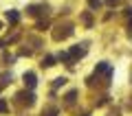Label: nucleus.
<instances>
[{
    "instance_id": "obj_1",
    "label": "nucleus",
    "mask_w": 132,
    "mask_h": 116,
    "mask_svg": "<svg viewBox=\"0 0 132 116\" xmlns=\"http://www.w3.org/2000/svg\"><path fill=\"white\" fill-rule=\"evenodd\" d=\"M24 83H27V88H35V83H38V81H35V72H27L24 74Z\"/></svg>"
},
{
    "instance_id": "obj_2",
    "label": "nucleus",
    "mask_w": 132,
    "mask_h": 116,
    "mask_svg": "<svg viewBox=\"0 0 132 116\" xmlns=\"http://www.w3.org/2000/svg\"><path fill=\"white\" fill-rule=\"evenodd\" d=\"M7 20H9L11 24H18V20H20V13H18V11H7Z\"/></svg>"
},
{
    "instance_id": "obj_3",
    "label": "nucleus",
    "mask_w": 132,
    "mask_h": 116,
    "mask_svg": "<svg viewBox=\"0 0 132 116\" xmlns=\"http://www.w3.org/2000/svg\"><path fill=\"white\" fill-rule=\"evenodd\" d=\"M20 99H22V103H27V105H33V103H35V96H33V94L31 92H29V94H20Z\"/></svg>"
},
{
    "instance_id": "obj_4",
    "label": "nucleus",
    "mask_w": 132,
    "mask_h": 116,
    "mask_svg": "<svg viewBox=\"0 0 132 116\" xmlns=\"http://www.w3.org/2000/svg\"><path fill=\"white\" fill-rule=\"evenodd\" d=\"M81 55H86V48H71V57H81Z\"/></svg>"
},
{
    "instance_id": "obj_5",
    "label": "nucleus",
    "mask_w": 132,
    "mask_h": 116,
    "mask_svg": "<svg viewBox=\"0 0 132 116\" xmlns=\"http://www.w3.org/2000/svg\"><path fill=\"white\" fill-rule=\"evenodd\" d=\"M42 66H46V68H51V66H55V57H44V61H42Z\"/></svg>"
},
{
    "instance_id": "obj_6",
    "label": "nucleus",
    "mask_w": 132,
    "mask_h": 116,
    "mask_svg": "<svg viewBox=\"0 0 132 116\" xmlns=\"http://www.w3.org/2000/svg\"><path fill=\"white\" fill-rule=\"evenodd\" d=\"M75 94H77L75 90H71V92H68V96H66V103H68V105H71V103L75 101Z\"/></svg>"
},
{
    "instance_id": "obj_7",
    "label": "nucleus",
    "mask_w": 132,
    "mask_h": 116,
    "mask_svg": "<svg viewBox=\"0 0 132 116\" xmlns=\"http://www.w3.org/2000/svg\"><path fill=\"white\" fill-rule=\"evenodd\" d=\"M66 83V79L64 77H60V79H55V83H53V88H60V85H64Z\"/></svg>"
},
{
    "instance_id": "obj_8",
    "label": "nucleus",
    "mask_w": 132,
    "mask_h": 116,
    "mask_svg": "<svg viewBox=\"0 0 132 116\" xmlns=\"http://www.w3.org/2000/svg\"><path fill=\"white\" fill-rule=\"evenodd\" d=\"M0 112H9V105H7L2 99H0Z\"/></svg>"
},
{
    "instance_id": "obj_9",
    "label": "nucleus",
    "mask_w": 132,
    "mask_h": 116,
    "mask_svg": "<svg viewBox=\"0 0 132 116\" xmlns=\"http://www.w3.org/2000/svg\"><path fill=\"white\" fill-rule=\"evenodd\" d=\"M88 5H90V7H93V9H97V7H99V5H101V2H99V0H88Z\"/></svg>"
},
{
    "instance_id": "obj_10",
    "label": "nucleus",
    "mask_w": 132,
    "mask_h": 116,
    "mask_svg": "<svg viewBox=\"0 0 132 116\" xmlns=\"http://www.w3.org/2000/svg\"><path fill=\"white\" fill-rule=\"evenodd\" d=\"M84 22L88 24V26H90V22H93V20H90V15H88V13H84Z\"/></svg>"
},
{
    "instance_id": "obj_11",
    "label": "nucleus",
    "mask_w": 132,
    "mask_h": 116,
    "mask_svg": "<svg viewBox=\"0 0 132 116\" xmlns=\"http://www.w3.org/2000/svg\"><path fill=\"white\" fill-rule=\"evenodd\" d=\"M55 114H57V110H55V107H51V110L46 112V116H55Z\"/></svg>"
},
{
    "instance_id": "obj_12",
    "label": "nucleus",
    "mask_w": 132,
    "mask_h": 116,
    "mask_svg": "<svg viewBox=\"0 0 132 116\" xmlns=\"http://www.w3.org/2000/svg\"><path fill=\"white\" fill-rule=\"evenodd\" d=\"M108 5H119V0H106Z\"/></svg>"
},
{
    "instance_id": "obj_13",
    "label": "nucleus",
    "mask_w": 132,
    "mask_h": 116,
    "mask_svg": "<svg viewBox=\"0 0 132 116\" xmlns=\"http://www.w3.org/2000/svg\"><path fill=\"white\" fill-rule=\"evenodd\" d=\"M0 46H2V42H0Z\"/></svg>"
}]
</instances>
